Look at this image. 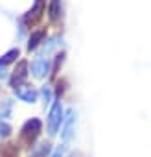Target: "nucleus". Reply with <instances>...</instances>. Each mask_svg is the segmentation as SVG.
I'll return each instance as SVG.
<instances>
[{
    "instance_id": "10",
    "label": "nucleus",
    "mask_w": 151,
    "mask_h": 157,
    "mask_svg": "<svg viewBox=\"0 0 151 157\" xmlns=\"http://www.w3.org/2000/svg\"><path fill=\"white\" fill-rule=\"evenodd\" d=\"M50 151H52L50 144H48V142H41L37 148H33V150H31V157H46Z\"/></svg>"
},
{
    "instance_id": "1",
    "label": "nucleus",
    "mask_w": 151,
    "mask_h": 157,
    "mask_svg": "<svg viewBox=\"0 0 151 157\" xmlns=\"http://www.w3.org/2000/svg\"><path fill=\"white\" fill-rule=\"evenodd\" d=\"M41 131H42V122L39 118H30L22 124L20 133H19V140L26 148H31L35 144V140L41 137Z\"/></svg>"
},
{
    "instance_id": "14",
    "label": "nucleus",
    "mask_w": 151,
    "mask_h": 157,
    "mask_svg": "<svg viewBox=\"0 0 151 157\" xmlns=\"http://www.w3.org/2000/svg\"><path fill=\"white\" fill-rule=\"evenodd\" d=\"M11 133H13V128H11L8 122H2V120H0V139H8Z\"/></svg>"
},
{
    "instance_id": "7",
    "label": "nucleus",
    "mask_w": 151,
    "mask_h": 157,
    "mask_svg": "<svg viewBox=\"0 0 151 157\" xmlns=\"http://www.w3.org/2000/svg\"><path fill=\"white\" fill-rule=\"evenodd\" d=\"M48 17H50V21H52L53 24L61 21V17H63V6H61V0H50Z\"/></svg>"
},
{
    "instance_id": "18",
    "label": "nucleus",
    "mask_w": 151,
    "mask_h": 157,
    "mask_svg": "<svg viewBox=\"0 0 151 157\" xmlns=\"http://www.w3.org/2000/svg\"><path fill=\"white\" fill-rule=\"evenodd\" d=\"M4 76H6V72H4V67L0 65V78H4Z\"/></svg>"
},
{
    "instance_id": "11",
    "label": "nucleus",
    "mask_w": 151,
    "mask_h": 157,
    "mask_svg": "<svg viewBox=\"0 0 151 157\" xmlns=\"http://www.w3.org/2000/svg\"><path fill=\"white\" fill-rule=\"evenodd\" d=\"M11 107H13V102L9 98H4L0 102V117L2 118H9L11 117Z\"/></svg>"
},
{
    "instance_id": "4",
    "label": "nucleus",
    "mask_w": 151,
    "mask_h": 157,
    "mask_svg": "<svg viewBox=\"0 0 151 157\" xmlns=\"http://www.w3.org/2000/svg\"><path fill=\"white\" fill-rule=\"evenodd\" d=\"M15 96L20 98L26 104H33L37 100V91L33 87H30V85H20V87L15 89Z\"/></svg>"
},
{
    "instance_id": "8",
    "label": "nucleus",
    "mask_w": 151,
    "mask_h": 157,
    "mask_svg": "<svg viewBox=\"0 0 151 157\" xmlns=\"http://www.w3.org/2000/svg\"><path fill=\"white\" fill-rule=\"evenodd\" d=\"M42 11H44V0H35V6L28 11V15L24 17V21L26 22H35V21L41 19Z\"/></svg>"
},
{
    "instance_id": "15",
    "label": "nucleus",
    "mask_w": 151,
    "mask_h": 157,
    "mask_svg": "<svg viewBox=\"0 0 151 157\" xmlns=\"http://www.w3.org/2000/svg\"><path fill=\"white\" fill-rule=\"evenodd\" d=\"M64 153H66V146L63 144V146H57L55 148V151L52 153V157H64Z\"/></svg>"
},
{
    "instance_id": "13",
    "label": "nucleus",
    "mask_w": 151,
    "mask_h": 157,
    "mask_svg": "<svg viewBox=\"0 0 151 157\" xmlns=\"http://www.w3.org/2000/svg\"><path fill=\"white\" fill-rule=\"evenodd\" d=\"M17 57H19V50H17V48H13V50H9L8 54H4L2 57H0V65H2V67H4V65H8V63H11V61H15Z\"/></svg>"
},
{
    "instance_id": "6",
    "label": "nucleus",
    "mask_w": 151,
    "mask_h": 157,
    "mask_svg": "<svg viewBox=\"0 0 151 157\" xmlns=\"http://www.w3.org/2000/svg\"><path fill=\"white\" fill-rule=\"evenodd\" d=\"M74 122H76L74 109H68V113H66V118H64V128H63V131H61V137H63V140H68V139H72V135H74Z\"/></svg>"
},
{
    "instance_id": "2",
    "label": "nucleus",
    "mask_w": 151,
    "mask_h": 157,
    "mask_svg": "<svg viewBox=\"0 0 151 157\" xmlns=\"http://www.w3.org/2000/svg\"><path fill=\"white\" fill-rule=\"evenodd\" d=\"M63 105L59 104V102H55L53 105H52V109H50V113H48V135H55L57 133V129L61 128V122H63Z\"/></svg>"
},
{
    "instance_id": "5",
    "label": "nucleus",
    "mask_w": 151,
    "mask_h": 157,
    "mask_svg": "<svg viewBox=\"0 0 151 157\" xmlns=\"http://www.w3.org/2000/svg\"><path fill=\"white\" fill-rule=\"evenodd\" d=\"M48 68H50V63L42 56L37 57V59H33V63H31V72H33L35 78H44L48 74Z\"/></svg>"
},
{
    "instance_id": "17",
    "label": "nucleus",
    "mask_w": 151,
    "mask_h": 157,
    "mask_svg": "<svg viewBox=\"0 0 151 157\" xmlns=\"http://www.w3.org/2000/svg\"><path fill=\"white\" fill-rule=\"evenodd\" d=\"M42 96H44V100H46V104H48V102L52 100V91H50L48 87H44V89H42Z\"/></svg>"
},
{
    "instance_id": "16",
    "label": "nucleus",
    "mask_w": 151,
    "mask_h": 157,
    "mask_svg": "<svg viewBox=\"0 0 151 157\" xmlns=\"http://www.w3.org/2000/svg\"><path fill=\"white\" fill-rule=\"evenodd\" d=\"M63 59H64V54H59V56H57V59H55V67H53V74H57V72H59V67L63 65Z\"/></svg>"
},
{
    "instance_id": "3",
    "label": "nucleus",
    "mask_w": 151,
    "mask_h": 157,
    "mask_svg": "<svg viewBox=\"0 0 151 157\" xmlns=\"http://www.w3.org/2000/svg\"><path fill=\"white\" fill-rule=\"evenodd\" d=\"M26 78H28V61H26V59H22V61H19V65L15 67L9 83H11V87H15V89H17V87H20V85L26 82Z\"/></svg>"
},
{
    "instance_id": "9",
    "label": "nucleus",
    "mask_w": 151,
    "mask_h": 157,
    "mask_svg": "<svg viewBox=\"0 0 151 157\" xmlns=\"http://www.w3.org/2000/svg\"><path fill=\"white\" fill-rule=\"evenodd\" d=\"M46 37V30H35L30 35V43H28V50H35L39 46V43Z\"/></svg>"
},
{
    "instance_id": "12",
    "label": "nucleus",
    "mask_w": 151,
    "mask_h": 157,
    "mask_svg": "<svg viewBox=\"0 0 151 157\" xmlns=\"http://www.w3.org/2000/svg\"><path fill=\"white\" fill-rule=\"evenodd\" d=\"M0 155L2 157H17L19 155V148L17 144H6L0 148Z\"/></svg>"
}]
</instances>
